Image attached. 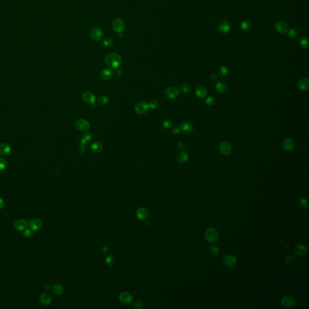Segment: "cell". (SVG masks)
I'll return each mask as SVG.
<instances>
[{"label": "cell", "instance_id": "6da1fadb", "mask_svg": "<svg viewBox=\"0 0 309 309\" xmlns=\"http://www.w3.org/2000/svg\"><path fill=\"white\" fill-rule=\"evenodd\" d=\"M105 62L109 67L118 68L122 63V58L116 53H110L106 56Z\"/></svg>", "mask_w": 309, "mask_h": 309}, {"label": "cell", "instance_id": "7a4b0ae2", "mask_svg": "<svg viewBox=\"0 0 309 309\" xmlns=\"http://www.w3.org/2000/svg\"><path fill=\"white\" fill-rule=\"evenodd\" d=\"M205 237L209 243H214L219 238V232L216 228H209L205 232Z\"/></svg>", "mask_w": 309, "mask_h": 309}, {"label": "cell", "instance_id": "3957f363", "mask_svg": "<svg viewBox=\"0 0 309 309\" xmlns=\"http://www.w3.org/2000/svg\"><path fill=\"white\" fill-rule=\"evenodd\" d=\"M126 28V24L122 18H118L114 19L112 23V29L117 33H123Z\"/></svg>", "mask_w": 309, "mask_h": 309}, {"label": "cell", "instance_id": "277c9868", "mask_svg": "<svg viewBox=\"0 0 309 309\" xmlns=\"http://www.w3.org/2000/svg\"><path fill=\"white\" fill-rule=\"evenodd\" d=\"M149 103L144 101H141L136 104L135 106V111L138 114L143 115L149 111Z\"/></svg>", "mask_w": 309, "mask_h": 309}, {"label": "cell", "instance_id": "5b68a950", "mask_svg": "<svg viewBox=\"0 0 309 309\" xmlns=\"http://www.w3.org/2000/svg\"><path fill=\"white\" fill-rule=\"evenodd\" d=\"M164 95L169 99H175L179 95V90L176 87H169L165 90Z\"/></svg>", "mask_w": 309, "mask_h": 309}, {"label": "cell", "instance_id": "8992f818", "mask_svg": "<svg viewBox=\"0 0 309 309\" xmlns=\"http://www.w3.org/2000/svg\"><path fill=\"white\" fill-rule=\"evenodd\" d=\"M232 145L228 141H223L219 145V151L221 154L227 156L231 153Z\"/></svg>", "mask_w": 309, "mask_h": 309}, {"label": "cell", "instance_id": "52a82bcc", "mask_svg": "<svg viewBox=\"0 0 309 309\" xmlns=\"http://www.w3.org/2000/svg\"><path fill=\"white\" fill-rule=\"evenodd\" d=\"M75 127L77 130L80 131H85L89 128L90 124L87 120L81 118L76 121L75 123Z\"/></svg>", "mask_w": 309, "mask_h": 309}, {"label": "cell", "instance_id": "ba28073f", "mask_svg": "<svg viewBox=\"0 0 309 309\" xmlns=\"http://www.w3.org/2000/svg\"><path fill=\"white\" fill-rule=\"evenodd\" d=\"M29 226V222L24 219H19L15 222L14 227L18 231H23L27 229Z\"/></svg>", "mask_w": 309, "mask_h": 309}, {"label": "cell", "instance_id": "9c48e42d", "mask_svg": "<svg viewBox=\"0 0 309 309\" xmlns=\"http://www.w3.org/2000/svg\"><path fill=\"white\" fill-rule=\"evenodd\" d=\"M281 305L285 308H292L296 304V302L292 296H285L281 300Z\"/></svg>", "mask_w": 309, "mask_h": 309}, {"label": "cell", "instance_id": "30bf717a", "mask_svg": "<svg viewBox=\"0 0 309 309\" xmlns=\"http://www.w3.org/2000/svg\"><path fill=\"white\" fill-rule=\"evenodd\" d=\"M222 263L226 267H233L237 263V258L234 255H225L222 260Z\"/></svg>", "mask_w": 309, "mask_h": 309}, {"label": "cell", "instance_id": "8fae6325", "mask_svg": "<svg viewBox=\"0 0 309 309\" xmlns=\"http://www.w3.org/2000/svg\"><path fill=\"white\" fill-rule=\"evenodd\" d=\"M89 35H90V36L93 40L95 41H98L101 40L103 38V32L100 28L94 27L91 29Z\"/></svg>", "mask_w": 309, "mask_h": 309}, {"label": "cell", "instance_id": "7c38bea8", "mask_svg": "<svg viewBox=\"0 0 309 309\" xmlns=\"http://www.w3.org/2000/svg\"><path fill=\"white\" fill-rule=\"evenodd\" d=\"M118 299L120 301L124 304H130L133 300V296L131 294L128 292H123L119 295Z\"/></svg>", "mask_w": 309, "mask_h": 309}, {"label": "cell", "instance_id": "4fadbf2b", "mask_svg": "<svg viewBox=\"0 0 309 309\" xmlns=\"http://www.w3.org/2000/svg\"><path fill=\"white\" fill-rule=\"evenodd\" d=\"M30 226L33 231H38L43 226V222L41 219H35L30 222Z\"/></svg>", "mask_w": 309, "mask_h": 309}, {"label": "cell", "instance_id": "5bb4252c", "mask_svg": "<svg viewBox=\"0 0 309 309\" xmlns=\"http://www.w3.org/2000/svg\"><path fill=\"white\" fill-rule=\"evenodd\" d=\"M216 89L219 94H224L228 91V85L224 80H219L217 82Z\"/></svg>", "mask_w": 309, "mask_h": 309}, {"label": "cell", "instance_id": "9a60e30c", "mask_svg": "<svg viewBox=\"0 0 309 309\" xmlns=\"http://www.w3.org/2000/svg\"><path fill=\"white\" fill-rule=\"evenodd\" d=\"M195 94L198 98L202 99L207 97L208 94V90L205 86L203 85H199L196 88Z\"/></svg>", "mask_w": 309, "mask_h": 309}, {"label": "cell", "instance_id": "2e32d148", "mask_svg": "<svg viewBox=\"0 0 309 309\" xmlns=\"http://www.w3.org/2000/svg\"><path fill=\"white\" fill-rule=\"evenodd\" d=\"M275 29L278 31L279 33L282 34V35H285L289 29V27L287 24L283 21H279L278 23L275 24Z\"/></svg>", "mask_w": 309, "mask_h": 309}, {"label": "cell", "instance_id": "e0dca14e", "mask_svg": "<svg viewBox=\"0 0 309 309\" xmlns=\"http://www.w3.org/2000/svg\"><path fill=\"white\" fill-rule=\"evenodd\" d=\"M82 99L87 104L93 105L95 103L96 99H95V96L94 95V94L93 93L89 92V91H86V92L83 94Z\"/></svg>", "mask_w": 309, "mask_h": 309}, {"label": "cell", "instance_id": "ac0fdd59", "mask_svg": "<svg viewBox=\"0 0 309 309\" xmlns=\"http://www.w3.org/2000/svg\"><path fill=\"white\" fill-rule=\"evenodd\" d=\"M283 147L287 152H291L294 150L295 147V144L293 139L290 138H286L283 141Z\"/></svg>", "mask_w": 309, "mask_h": 309}, {"label": "cell", "instance_id": "d6986e66", "mask_svg": "<svg viewBox=\"0 0 309 309\" xmlns=\"http://www.w3.org/2000/svg\"><path fill=\"white\" fill-rule=\"evenodd\" d=\"M298 88L301 91H307L309 88V80L308 78H302L298 81Z\"/></svg>", "mask_w": 309, "mask_h": 309}, {"label": "cell", "instance_id": "ffe728a7", "mask_svg": "<svg viewBox=\"0 0 309 309\" xmlns=\"http://www.w3.org/2000/svg\"><path fill=\"white\" fill-rule=\"evenodd\" d=\"M294 251L296 255L303 257L307 254V248L304 245H298L295 247Z\"/></svg>", "mask_w": 309, "mask_h": 309}, {"label": "cell", "instance_id": "44dd1931", "mask_svg": "<svg viewBox=\"0 0 309 309\" xmlns=\"http://www.w3.org/2000/svg\"><path fill=\"white\" fill-rule=\"evenodd\" d=\"M179 127L182 131L186 133H191L193 131V126L189 122H183Z\"/></svg>", "mask_w": 309, "mask_h": 309}, {"label": "cell", "instance_id": "7402d4cb", "mask_svg": "<svg viewBox=\"0 0 309 309\" xmlns=\"http://www.w3.org/2000/svg\"><path fill=\"white\" fill-rule=\"evenodd\" d=\"M218 28H219V31H220L221 33H226L230 30L231 25L227 21L224 20V21H222L219 23V25H218Z\"/></svg>", "mask_w": 309, "mask_h": 309}, {"label": "cell", "instance_id": "603a6c76", "mask_svg": "<svg viewBox=\"0 0 309 309\" xmlns=\"http://www.w3.org/2000/svg\"><path fill=\"white\" fill-rule=\"evenodd\" d=\"M39 300L43 305L48 306L52 302V297L50 294L43 293L39 297Z\"/></svg>", "mask_w": 309, "mask_h": 309}, {"label": "cell", "instance_id": "cb8c5ba5", "mask_svg": "<svg viewBox=\"0 0 309 309\" xmlns=\"http://www.w3.org/2000/svg\"><path fill=\"white\" fill-rule=\"evenodd\" d=\"M100 74L101 78L105 80H109L111 79L114 76L113 71L109 68L101 70Z\"/></svg>", "mask_w": 309, "mask_h": 309}, {"label": "cell", "instance_id": "d4e9b609", "mask_svg": "<svg viewBox=\"0 0 309 309\" xmlns=\"http://www.w3.org/2000/svg\"><path fill=\"white\" fill-rule=\"evenodd\" d=\"M149 213L147 209L144 207H141L137 211V217L139 220L146 219L149 216Z\"/></svg>", "mask_w": 309, "mask_h": 309}, {"label": "cell", "instance_id": "484cf974", "mask_svg": "<svg viewBox=\"0 0 309 309\" xmlns=\"http://www.w3.org/2000/svg\"><path fill=\"white\" fill-rule=\"evenodd\" d=\"M11 151V147L7 143H3L0 145V154H8Z\"/></svg>", "mask_w": 309, "mask_h": 309}, {"label": "cell", "instance_id": "4316f807", "mask_svg": "<svg viewBox=\"0 0 309 309\" xmlns=\"http://www.w3.org/2000/svg\"><path fill=\"white\" fill-rule=\"evenodd\" d=\"M188 160V154L186 151L181 152L178 155V162L181 164H184Z\"/></svg>", "mask_w": 309, "mask_h": 309}, {"label": "cell", "instance_id": "83f0119b", "mask_svg": "<svg viewBox=\"0 0 309 309\" xmlns=\"http://www.w3.org/2000/svg\"><path fill=\"white\" fill-rule=\"evenodd\" d=\"M53 291L57 295H61L64 292V288L61 284H55L53 287Z\"/></svg>", "mask_w": 309, "mask_h": 309}, {"label": "cell", "instance_id": "f1b7e54d", "mask_svg": "<svg viewBox=\"0 0 309 309\" xmlns=\"http://www.w3.org/2000/svg\"><path fill=\"white\" fill-rule=\"evenodd\" d=\"M91 149L95 153H99L103 149V146L100 142H94L91 145Z\"/></svg>", "mask_w": 309, "mask_h": 309}, {"label": "cell", "instance_id": "f546056e", "mask_svg": "<svg viewBox=\"0 0 309 309\" xmlns=\"http://www.w3.org/2000/svg\"><path fill=\"white\" fill-rule=\"evenodd\" d=\"M228 73H229V70L226 66H221L218 71L219 75L220 77H225L227 76L228 74Z\"/></svg>", "mask_w": 309, "mask_h": 309}, {"label": "cell", "instance_id": "4dcf8cb0", "mask_svg": "<svg viewBox=\"0 0 309 309\" xmlns=\"http://www.w3.org/2000/svg\"><path fill=\"white\" fill-rule=\"evenodd\" d=\"M297 204L299 207L301 209H306L308 207V203L307 201L305 198H300L297 201Z\"/></svg>", "mask_w": 309, "mask_h": 309}, {"label": "cell", "instance_id": "1f68e13d", "mask_svg": "<svg viewBox=\"0 0 309 309\" xmlns=\"http://www.w3.org/2000/svg\"><path fill=\"white\" fill-rule=\"evenodd\" d=\"M240 27H241V29L243 31H247L250 30V29L251 28V24H250V23L249 21H243L241 23Z\"/></svg>", "mask_w": 309, "mask_h": 309}, {"label": "cell", "instance_id": "d6a6232c", "mask_svg": "<svg viewBox=\"0 0 309 309\" xmlns=\"http://www.w3.org/2000/svg\"><path fill=\"white\" fill-rule=\"evenodd\" d=\"M299 45L303 48H307L309 46L308 39L306 37H302L299 40Z\"/></svg>", "mask_w": 309, "mask_h": 309}, {"label": "cell", "instance_id": "836d02e7", "mask_svg": "<svg viewBox=\"0 0 309 309\" xmlns=\"http://www.w3.org/2000/svg\"><path fill=\"white\" fill-rule=\"evenodd\" d=\"M109 101L108 97L106 95H101L98 99V104L100 106H104L106 105Z\"/></svg>", "mask_w": 309, "mask_h": 309}, {"label": "cell", "instance_id": "e575fe53", "mask_svg": "<svg viewBox=\"0 0 309 309\" xmlns=\"http://www.w3.org/2000/svg\"><path fill=\"white\" fill-rule=\"evenodd\" d=\"M161 124L165 129H170L173 126V122L170 120L165 119L162 120Z\"/></svg>", "mask_w": 309, "mask_h": 309}, {"label": "cell", "instance_id": "d590c367", "mask_svg": "<svg viewBox=\"0 0 309 309\" xmlns=\"http://www.w3.org/2000/svg\"><path fill=\"white\" fill-rule=\"evenodd\" d=\"M209 252L213 256H217L219 254V248L215 245H213L209 247Z\"/></svg>", "mask_w": 309, "mask_h": 309}, {"label": "cell", "instance_id": "8d00e7d4", "mask_svg": "<svg viewBox=\"0 0 309 309\" xmlns=\"http://www.w3.org/2000/svg\"><path fill=\"white\" fill-rule=\"evenodd\" d=\"M298 35V31L295 29H291L289 31H287V36L290 38H296Z\"/></svg>", "mask_w": 309, "mask_h": 309}, {"label": "cell", "instance_id": "74e56055", "mask_svg": "<svg viewBox=\"0 0 309 309\" xmlns=\"http://www.w3.org/2000/svg\"><path fill=\"white\" fill-rule=\"evenodd\" d=\"M115 263V258L112 255H109L106 258V263L108 266H112Z\"/></svg>", "mask_w": 309, "mask_h": 309}, {"label": "cell", "instance_id": "f35d334b", "mask_svg": "<svg viewBox=\"0 0 309 309\" xmlns=\"http://www.w3.org/2000/svg\"><path fill=\"white\" fill-rule=\"evenodd\" d=\"M215 102H216V101H215L214 98L213 97H210V96L207 97L205 100V104L208 106H213L215 104Z\"/></svg>", "mask_w": 309, "mask_h": 309}, {"label": "cell", "instance_id": "ab89813d", "mask_svg": "<svg viewBox=\"0 0 309 309\" xmlns=\"http://www.w3.org/2000/svg\"><path fill=\"white\" fill-rule=\"evenodd\" d=\"M113 40L110 38H105L103 40V44L105 46H111L112 44H113Z\"/></svg>", "mask_w": 309, "mask_h": 309}, {"label": "cell", "instance_id": "60d3db41", "mask_svg": "<svg viewBox=\"0 0 309 309\" xmlns=\"http://www.w3.org/2000/svg\"><path fill=\"white\" fill-rule=\"evenodd\" d=\"M190 89V86L188 84H183V85H181V86L180 88L181 91L184 93H187L188 92H189Z\"/></svg>", "mask_w": 309, "mask_h": 309}, {"label": "cell", "instance_id": "b9f144b4", "mask_svg": "<svg viewBox=\"0 0 309 309\" xmlns=\"http://www.w3.org/2000/svg\"><path fill=\"white\" fill-rule=\"evenodd\" d=\"M149 107L152 109H155L158 106V101L154 99L151 100L149 103Z\"/></svg>", "mask_w": 309, "mask_h": 309}, {"label": "cell", "instance_id": "7bdbcfd3", "mask_svg": "<svg viewBox=\"0 0 309 309\" xmlns=\"http://www.w3.org/2000/svg\"><path fill=\"white\" fill-rule=\"evenodd\" d=\"M7 166V161L6 160L3 158L0 157V170H4Z\"/></svg>", "mask_w": 309, "mask_h": 309}, {"label": "cell", "instance_id": "ee69618b", "mask_svg": "<svg viewBox=\"0 0 309 309\" xmlns=\"http://www.w3.org/2000/svg\"><path fill=\"white\" fill-rule=\"evenodd\" d=\"M295 256L294 255H288L286 256L285 261L287 264H291L295 261Z\"/></svg>", "mask_w": 309, "mask_h": 309}, {"label": "cell", "instance_id": "f6af8a7d", "mask_svg": "<svg viewBox=\"0 0 309 309\" xmlns=\"http://www.w3.org/2000/svg\"><path fill=\"white\" fill-rule=\"evenodd\" d=\"M279 245H281V247H283L284 249H287L289 247V243L285 239H281L279 240Z\"/></svg>", "mask_w": 309, "mask_h": 309}, {"label": "cell", "instance_id": "bcb514c9", "mask_svg": "<svg viewBox=\"0 0 309 309\" xmlns=\"http://www.w3.org/2000/svg\"><path fill=\"white\" fill-rule=\"evenodd\" d=\"M33 234V231H31L30 230L26 229L25 230H24V232H23L24 236L25 238H30L32 237Z\"/></svg>", "mask_w": 309, "mask_h": 309}, {"label": "cell", "instance_id": "7dc6e473", "mask_svg": "<svg viewBox=\"0 0 309 309\" xmlns=\"http://www.w3.org/2000/svg\"><path fill=\"white\" fill-rule=\"evenodd\" d=\"M134 307L137 309H141L143 307V303L140 300H137L134 302Z\"/></svg>", "mask_w": 309, "mask_h": 309}, {"label": "cell", "instance_id": "c3c4849f", "mask_svg": "<svg viewBox=\"0 0 309 309\" xmlns=\"http://www.w3.org/2000/svg\"><path fill=\"white\" fill-rule=\"evenodd\" d=\"M83 138L88 142L93 139V135L90 132H86L84 135Z\"/></svg>", "mask_w": 309, "mask_h": 309}, {"label": "cell", "instance_id": "681fc988", "mask_svg": "<svg viewBox=\"0 0 309 309\" xmlns=\"http://www.w3.org/2000/svg\"><path fill=\"white\" fill-rule=\"evenodd\" d=\"M86 147H85V146H82L81 147H79V149H78V152L79 154L80 155H84L86 154Z\"/></svg>", "mask_w": 309, "mask_h": 309}, {"label": "cell", "instance_id": "f907efd6", "mask_svg": "<svg viewBox=\"0 0 309 309\" xmlns=\"http://www.w3.org/2000/svg\"><path fill=\"white\" fill-rule=\"evenodd\" d=\"M177 146H178V148L180 149H184V147H185V144L182 141H179L177 144Z\"/></svg>", "mask_w": 309, "mask_h": 309}, {"label": "cell", "instance_id": "816d5d0a", "mask_svg": "<svg viewBox=\"0 0 309 309\" xmlns=\"http://www.w3.org/2000/svg\"><path fill=\"white\" fill-rule=\"evenodd\" d=\"M172 131L173 132V133L175 134H178L180 133V131H181V129H180V127H175L173 129Z\"/></svg>", "mask_w": 309, "mask_h": 309}, {"label": "cell", "instance_id": "f5cc1de1", "mask_svg": "<svg viewBox=\"0 0 309 309\" xmlns=\"http://www.w3.org/2000/svg\"><path fill=\"white\" fill-rule=\"evenodd\" d=\"M218 78H219V77H218V76H217V74H212L211 76V79L212 80H213V81H216V80H218Z\"/></svg>", "mask_w": 309, "mask_h": 309}, {"label": "cell", "instance_id": "db71d44e", "mask_svg": "<svg viewBox=\"0 0 309 309\" xmlns=\"http://www.w3.org/2000/svg\"><path fill=\"white\" fill-rule=\"evenodd\" d=\"M4 202L3 199H1L0 198V209H3V207H4Z\"/></svg>", "mask_w": 309, "mask_h": 309}, {"label": "cell", "instance_id": "11a10c76", "mask_svg": "<svg viewBox=\"0 0 309 309\" xmlns=\"http://www.w3.org/2000/svg\"><path fill=\"white\" fill-rule=\"evenodd\" d=\"M86 142L87 141L84 138H82V139H80V144H82V146H85V144H86Z\"/></svg>", "mask_w": 309, "mask_h": 309}, {"label": "cell", "instance_id": "9f6ffc18", "mask_svg": "<svg viewBox=\"0 0 309 309\" xmlns=\"http://www.w3.org/2000/svg\"><path fill=\"white\" fill-rule=\"evenodd\" d=\"M120 71H122V70H120V69H118V70H117V71H116V73H117V76H122V74L120 73Z\"/></svg>", "mask_w": 309, "mask_h": 309}, {"label": "cell", "instance_id": "6f0895ef", "mask_svg": "<svg viewBox=\"0 0 309 309\" xmlns=\"http://www.w3.org/2000/svg\"><path fill=\"white\" fill-rule=\"evenodd\" d=\"M107 251H108V247H103V250H102L103 252H106Z\"/></svg>", "mask_w": 309, "mask_h": 309}]
</instances>
